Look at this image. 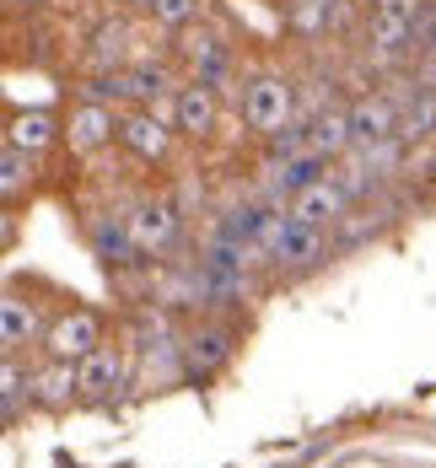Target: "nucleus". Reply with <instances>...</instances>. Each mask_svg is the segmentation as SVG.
I'll list each match as a JSON object with an SVG mask.
<instances>
[{"label":"nucleus","mask_w":436,"mask_h":468,"mask_svg":"<svg viewBox=\"0 0 436 468\" xmlns=\"http://www.w3.org/2000/svg\"><path fill=\"white\" fill-rule=\"evenodd\" d=\"M130 232L141 242V253L173 248V237H178V205H173V199H141V205L130 210Z\"/></svg>","instance_id":"nucleus-8"},{"label":"nucleus","mask_w":436,"mask_h":468,"mask_svg":"<svg viewBox=\"0 0 436 468\" xmlns=\"http://www.w3.org/2000/svg\"><path fill=\"white\" fill-rule=\"evenodd\" d=\"M227 350H232V345H227V334H216V328H210V334H194V339H189V372L205 377L210 367H221V361H227Z\"/></svg>","instance_id":"nucleus-21"},{"label":"nucleus","mask_w":436,"mask_h":468,"mask_svg":"<svg viewBox=\"0 0 436 468\" xmlns=\"http://www.w3.org/2000/svg\"><path fill=\"white\" fill-rule=\"evenodd\" d=\"M70 393H81L76 361H54V356H48V367L33 377V399H38V404H65Z\"/></svg>","instance_id":"nucleus-16"},{"label":"nucleus","mask_w":436,"mask_h":468,"mask_svg":"<svg viewBox=\"0 0 436 468\" xmlns=\"http://www.w3.org/2000/svg\"><path fill=\"white\" fill-rule=\"evenodd\" d=\"M44 5H54V0H11V11H44Z\"/></svg>","instance_id":"nucleus-23"},{"label":"nucleus","mask_w":436,"mask_h":468,"mask_svg":"<svg viewBox=\"0 0 436 468\" xmlns=\"http://www.w3.org/2000/svg\"><path fill=\"white\" fill-rule=\"evenodd\" d=\"M173 119L151 113V108H119V145L135 151L141 162H167L173 156Z\"/></svg>","instance_id":"nucleus-2"},{"label":"nucleus","mask_w":436,"mask_h":468,"mask_svg":"<svg viewBox=\"0 0 436 468\" xmlns=\"http://www.w3.org/2000/svg\"><path fill=\"white\" fill-rule=\"evenodd\" d=\"M0 404H5V425L16 420V404H22V367L16 356H5V372H0Z\"/></svg>","instance_id":"nucleus-22"},{"label":"nucleus","mask_w":436,"mask_h":468,"mask_svg":"<svg viewBox=\"0 0 436 468\" xmlns=\"http://www.w3.org/2000/svg\"><path fill=\"white\" fill-rule=\"evenodd\" d=\"M130 44H135L130 22L113 16V22L92 27V38H87V65H92V70H130Z\"/></svg>","instance_id":"nucleus-10"},{"label":"nucleus","mask_w":436,"mask_h":468,"mask_svg":"<svg viewBox=\"0 0 436 468\" xmlns=\"http://www.w3.org/2000/svg\"><path fill=\"white\" fill-rule=\"evenodd\" d=\"M76 377H81V393H87V399H108V393L124 382V356L102 345L87 361H76Z\"/></svg>","instance_id":"nucleus-14"},{"label":"nucleus","mask_w":436,"mask_h":468,"mask_svg":"<svg viewBox=\"0 0 436 468\" xmlns=\"http://www.w3.org/2000/svg\"><path fill=\"white\" fill-rule=\"evenodd\" d=\"M426 135H436V92L431 87H415L399 102V141L415 145V141H426Z\"/></svg>","instance_id":"nucleus-15"},{"label":"nucleus","mask_w":436,"mask_h":468,"mask_svg":"<svg viewBox=\"0 0 436 468\" xmlns=\"http://www.w3.org/2000/svg\"><path fill=\"white\" fill-rule=\"evenodd\" d=\"M145 16H151V27H167V33H184L199 22V11H205V0H145L141 5Z\"/></svg>","instance_id":"nucleus-19"},{"label":"nucleus","mask_w":436,"mask_h":468,"mask_svg":"<svg viewBox=\"0 0 436 468\" xmlns=\"http://www.w3.org/2000/svg\"><path fill=\"white\" fill-rule=\"evenodd\" d=\"M119 135V108H108V102H76L70 108V119H65V141L70 151H102V145Z\"/></svg>","instance_id":"nucleus-6"},{"label":"nucleus","mask_w":436,"mask_h":468,"mask_svg":"<svg viewBox=\"0 0 436 468\" xmlns=\"http://www.w3.org/2000/svg\"><path fill=\"white\" fill-rule=\"evenodd\" d=\"M113 11H130V5H145V0H108Z\"/></svg>","instance_id":"nucleus-25"},{"label":"nucleus","mask_w":436,"mask_h":468,"mask_svg":"<svg viewBox=\"0 0 436 468\" xmlns=\"http://www.w3.org/2000/svg\"><path fill=\"white\" fill-rule=\"evenodd\" d=\"M307 151L313 156H345V151H356V135H350V108H324V113H313L307 119Z\"/></svg>","instance_id":"nucleus-11"},{"label":"nucleus","mask_w":436,"mask_h":468,"mask_svg":"<svg viewBox=\"0 0 436 468\" xmlns=\"http://www.w3.org/2000/svg\"><path fill=\"white\" fill-rule=\"evenodd\" d=\"M59 135H65V130H59V119L44 113V108H22V113H11V124H5V141L22 145V151H33V156H44Z\"/></svg>","instance_id":"nucleus-13"},{"label":"nucleus","mask_w":436,"mask_h":468,"mask_svg":"<svg viewBox=\"0 0 436 468\" xmlns=\"http://www.w3.org/2000/svg\"><path fill=\"white\" fill-rule=\"evenodd\" d=\"M216 119H221V97H216V87L184 81L178 97H173V130H178L184 141H205V135L216 130Z\"/></svg>","instance_id":"nucleus-5"},{"label":"nucleus","mask_w":436,"mask_h":468,"mask_svg":"<svg viewBox=\"0 0 436 468\" xmlns=\"http://www.w3.org/2000/svg\"><path fill=\"white\" fill-rule=\"evenodd\" d=\"M33 167H38V156L33 151H22V145H0V194L5 199H16L22 184H33Z\"/></svg>","instance_id":"nucleus-18"},{"label":"nucleus","mask_w":436,"mask_h":468,"mask_svg":"<svg viewBox=\"0 0 436 468\" xmlns=\"http://www.w3.org/2000/svg\"><path fill=\"white\" fill-rule=\"evenodd\" d=\"M345 205H350V194L339 188V178H318V184H307L302 194H291L286 216L307 221V227H324V221H339L345 216Z\"/></svg>","instance_id":"nucleus-9"},{"label":"nucleus","mask_w":436,"mask_h":468,"mask_svg":"<svg viewBox=\"0 0 436 468\" xmlns=\"http://www.w3.org/2000/svg\"><path fill=\"white\" fill-rule=\"evenodd\" d=\"M350 5H356V11H367V16H372V11H378V5H383V0H350Z\"/></svg>","instance_id":"nucleus-24"},{"label":"nucleus","mask_w":436,"mask_h":468,"mask_svg":"<svg viewBox=\"0 0 436 468\" xmlns=\"http://www.w3.org/2000/svg\"><path fill=\"white\" fill-rule=\"evenodd\" d=\"M324 156H291V162H275V173H270V188L275 194H302L307 184H318L324 173Z\"/></svg>","instance_id":"nucleus-20"},{"label":"nucleus","mask_w":436,"mask_h":468,"mask_svg":"<svg viewBox=\"0 0 436 468\" xmlns=\"http://www.w3.org/2000/svg\"><path fill=\"white\" fill-rule=\"evenodd\" d=\"M184 54H189V65H194V76L189 81H205V87H221V76L232 70V44L221 38V33H199V38H189L184 44Z\"/></svg>","instance_id":"nucleus-12"},{"label":"nucleus","mask_w":436,"mask_h":468,"mask_svg":"<svg viewBox=\"0 0 436 468\" xmlns=\"http://www.w3.org/2000/svg\"><path fill=\"white\" fill-rule=\"evenodd\" d=\"M92 350H102V324L97 313H65L48 328V356L54 361H87Z\"/></svg>","instance_id":"nucleus-7"},{"label":"nucleus","mask_w":436,"mask_h":468,"mask_svg":"<svg viewBox=\"0 0 436 468\" xmlns=\"http://www.w3.org/2000/svg\"><path fill=\"white\" fill-rule=\"evenodd\" d=\"M38 334V318H33V307L22 302V296H5V307H0V345H5V356H16L27 339Z\"/></svg>","instance_id":"nucleus-17"},{"label":"nucleus","mask_w":436,"mask_h":468,"mask_svg":"<svg viewBox=\"0 0 436 468\" xmlns=\"http://www.w3.org/2000/svg\"><path fill=\"white\" fill-rule=\"evenodd\" d=\"M324 227H307V221H296V216H275V227H270V242H264V253L281 264V270H307V264H318L324 259Z\"/></svg>","instance_id":"nucleus-3"},{"label":"nucleus","mask_w":436,"mask_h":468,"mask_svg":"<svg viewBox=\"0 0 436 468\" xmlns=\"http://www.w3.org/2000/svg\"><path fill=\"white\" fill-rule=\"evenodd\" d=\"M350 135H356V151H372L399 135V97L388 92H361L350 102Z\"/></svg>","instance_id":"nucleus-4"},{"label":"nucleus","mask_w":436,"mask_h":468,"mask_svg":"<svg viewBox=\"0 0 436 468\" xmlns=\"http://www.w3.org/2000/svg\"><path fill=\"white\" fill-rule=\"evenodd\" d=\"M296 119H302V108H296L291 76H281V70H259V76L242 81V124H248L259 141L281 135V130L296 124Z\"/></svg>","instance_id":"nucleus-1"}]
</instances>
